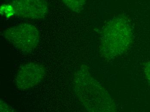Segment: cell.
<instances>
[{
    "label": "cell",
    "mask_w": 150,
    "mask_h": 112,
    "mask_svg": "<svg viewBox=\"0 0 150 112\" xmlns=\"http://www.w3.org/2000/svg\"><path fill=\"white\" fill-rule=\"evenodd\" d=\"M76 96L88 111L91 112H114L117 111L113 99L107 90L83 66L78 71L74 80Z\"/></svg>",
    "instance_id": "1"
},
{
    "label": "cell",
    "mask_w": 150,
    "mask_h": 112,
    "mask_svg": "<svg viewBox=\"0 0 150 112\" xmlns=\"http://www.w3.org/2000/svg\"><path fill=\"white\" fill-rule=\"evenodd\" d=\"M133 30L129 20L122 16L110 20L101 31L100 51L106 59L112 60L128 51L133 40Z\"/></svg>",
    "instance_id": "2"
},
{
    "label": "cell",
    "mask_w": 150,
    "mask_h": 112,
    "mask_svg": "<svg viewBox=\"0 0 150 112\" xmlns=\"http://www.w3.org/2000/svg\"><path fill=\"white\" fill-rule=\"evenodd\" d=\"M4 37L16 48L23 52L29 53L37 47L40 33L35 25L23 23L4 30Z\"/></svg>",
    "instance_id": "3"
},
{
    "label": "cell",
    "mask_w": 150,
    "mask_h": 112,
    "mask_svg": "<svg viewBox=\"0 0 150 112\" xmlns=\"http://www.w3.org/2000/svg\"><path fill=\"white\" fill-rule=\"evenodd\" d=\"M15 15L26 19L39 20L45 17L48 6L46 0H13Z\"/></svg>",
    "instance_id": "4"
},
{
    "label": "cell",
    "mask_w": 150,
    "mask_h": 112,
    "mask_svg": "<svg viewBox=\"0 0 150 112\" xmlns=\"http://www.w3.org/2000/svg\"><path fill=\"white\" fill-rule=\"evenodd\" d=\"M45 74V69L41 65L35 63L24 65L20 68L16 75V86L21 90L30 89L39 83Z\"/></svg>",
    "instance_id": "5"
},
{
    "label": "cell",
    "mask_w": 150,
    "mask_h": 112,
    "mask_svg": "<svg viewBox=\"0 0 150 112\" xmlns=\"http://www.w3.org/2000/svg\"><path fill=\"white\" fill-rule=\"evenodd\" d=\"M64 4L73 11L79 13L83 11L86 0H62Z\"/></svg>",
    "instance_id": "6"
},
{
    "label": "cell",
    "mask_w": 150,
    "mask_h": 112,
    "mask_svg": "<svg viewBox=\"0 0 150 112\" xmlns=\"http://www.w3.org/2000/svg\"><path fill=\"white\" fill-rule=\"evenodd\" d=\"M1 14L7 18H10L15 15V11L11 4H3L1 6Z\"/></svg>",
    "instance_id": "7"
},
{
    "label": "cell",
    "mask_w": 150,
    "mask_h": 112,
    "mask_svg": "<svg viewBox=\"0 0 150 112\" xmlns=\"http://www.w3.org/2000/svg\"><path fill=\"white\" fill-rule=\"evenodd\" d=\"M144 73L146 79L150 83V61L144 66Z\"/></svg>",
    "instance_id": "8"
},
{
    "label": "cell",
    "mask_w": 150,
    "mask_h": 112,
    "mask_svg": "<svg viewBox=\"0 0 150 112\" xmlns=\"http://www.w3.org/2000/svg\"><path fill=\"white\" fill-rule=\"evenodd\" d=\"M3 107L5 108V109H4V111H7V110L10 111L9 107H8L7 104H6L5 102H4L3 101H2V103L1 102V108H3Z\"/></svg>",
    "instance_id": "9"
}]
</instances>
